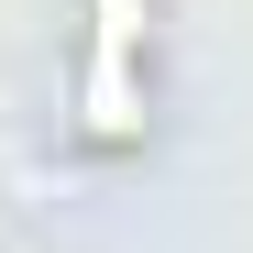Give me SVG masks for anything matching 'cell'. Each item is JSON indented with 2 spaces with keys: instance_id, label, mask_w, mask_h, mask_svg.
Masks as SVG:
<instances>
[{
  "instance_id": "1",
  "label": "cell",
  "mask_w": 253,
  "mask_h": 253,
  "mask_svg": "<svg viewBox=\"0 0 253 253\" xmlns=\"http://www.w3.org/2000/svg\"><path fill=\"white\" fill-rule=\"evenodd\" d=\"M77 132L121 154L143 132V0H88V66H77Z\"/></svg>"
}]
</instances>
